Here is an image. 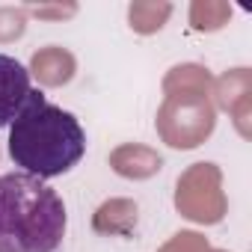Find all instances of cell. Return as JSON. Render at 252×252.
I'll return each mask as SVG.
<instances>
[{
	"mask_svg": "<svg viewBox=\"0 0 252 252\" xmlns=\"http://www.w3.org/2000/svg\"><path fill=\"white\" fill-rule=\"evenodd\" d=\"M86 155V134L80 122L51 104L45 92L33 89L9 125V158L18 172L33 178H57L74 169Z\"/></svg>",
	"mask_w": 252,
	"mask_h": 252,
	"instance_id": "6da1fadb",
	"label": "cell"
},
{
	"mask_svg": "<svg viewBox=\"0 0 252 252\" xmlns=\"http://www.w3.org/2000/svg\"><path fill=\"white\" fill-rule=\"evenodd\" d=\"M65 222L63 196L42 178L0 175V252H57Z\"/></svg>",
	"mask_w": 252,
	"mask_h": 252,
	"instance_id": "7a4b0ae2",
	"label": "cell"
},
{
	"mask_svg": "<svg viewBox=\"0 0 252 252\" xmlns=\"http://www.w3.org/2000/svg\"><path fill=\"white\" fill-rule=\"evenodd\" d=\"M30 92H33V83H30L27 65H21L9 54H0V128L15 122Z\"/></svg>",
	"mask_w": 252,
	"mask_h": 252,
	"instance_id": "3957f363",
	"label": "cell"
}]
</instances>
